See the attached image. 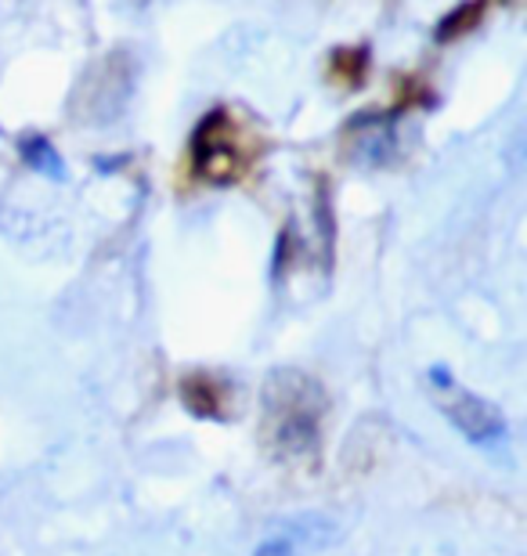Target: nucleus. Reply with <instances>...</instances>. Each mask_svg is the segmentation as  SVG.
I'll return each mask as SVG.
<instances>
[{
  "mask_svg": "<svg viewBox=\"0 0 527 556\" xmlns=\"http://www.w3.org/2000/svg\"><path fill=\"white\" fill-rule=\"evenodd\" d=\"M256 155V144L246 138L228 109H213V113L196 127L192 138V163L196 174L210 185H235L250 170Z\"/></svg>",
  "mask_w": 527,
  "mask_h": 556,
  "instance_id": "nucleus-2",
  "label": "nucleus"
},
{
  "mask_svg": "<svg viewBox=\"0 0 527 556\" xmlns=\"http://www.w3.org/2000/svg\"><path fill=\"white\" fill-rule=\"evenodd\" d=\"M336 542V528L332 520L325 517H300V520H289L275 531V535H267L261 542V549L253 556H304V553H315L322 546H329Z\"/></svg>",
  "mask_w": 527,
  "mask_h": 556,
  "instance_id": "nucleus-4",
  "label": "nucleus"
},
{
  "mask_svg": "<svg viewBox=\"0 0 527 556\" xmlns=\"http://www.w3.org/2000/svg\"><path fill=\"white\" fill-rule=\"evenodd\" d=\"M325 391L315 376L300 369H275L261 394V444L278 463L315 466L322 452Z\"/></svg>",
  "mask_w": 527,
  "mask_h": 556,
  "instance_id": "nucleus-1",
  "label": "nucleus"
},
{
  "mask_svg": "<svg viewBox=\"0 0 527 556\" xmlns=\"http://www.w3.org/2000/svg\"><path fill=\"white\" fill-rule=\"evenodd\" d=\"M22 152H26L29 166H37V170L51 174V177H62V166H54V163H62L59 152H54L43 138H29L26 144H22Z\"/></svg>",
  "mask_w": 527,
  "mask_h": 556,
  "instance_id": "nucleus-6",
  "label": "nucleus"
},
{
  "mask_svg": "<svg viewBox=\"0 0 527 556\" xmlns=\"http://www.w3.org/2000/svg\"><path fill=\"white\" fill-rule=\"evenodd\" d=\"M181 397L185 405L192 408L196 416H221V394H217V383L210 376H188L181 383Z\"/></svg>",
  "mask_w": 527,
  "mask_h": 556,
  "instance_id": "nucleus-5",
  "label": "nucleus"
},
{
  "mask_svg": "<svg viewBox=\"0 0 527 556\" xmlns=\"http://www.w3.org/2000/svg\"><path fill=\"white\" fill-rule=\"evenodd\" d=\"M430 383H434V402L437 408L444 413V419L463 433L469 444L485 452H495V448H506V416L499 413L488 397H480L466 387H459L452 376L444 369H434L430 372Z\"/></svg>",
  "mask_w": 527,
  "mask_h": 556,
  "instance_id": "nucleus-3",
  "label": "nucleus"
},
{
  "mask_svg": "<svg viewBox=\"0 0 527 556\" xmlns=\"http://www.w3.org/2000/svg\"><path fill=\"white\" fill-rule=\"evenodd\" d=\"M480 11H485V4H480V0H477L474 8H459L455 15H452V22H444V26L437 29V37H441V40H448V37H455V33H463L466 26H474Z\"/></svg>",
  "mask_w": 527,
  "mask_h": 556,
  "instance_id": "nucleus-7",
  "label": "nucleus"
}]
</instances>
